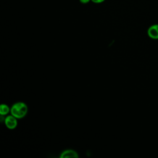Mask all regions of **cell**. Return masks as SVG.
I'll use <instances>...</instances> for the list:
<instances>
[{"mask_svg":"<svg viewBox=\"0 0 158 158\" xmlns=\"http://www.w3.org/2000/svg\"><path fill=\"white\" fill-rule=\"evenodd\" d=\"M27 112V106L23 102H15L10 108V114L17 118H22L26 115Z\"/></svg>","mask_w":158,"mask_h":158,"instance_id":"obj_1","label":"cell"},{"mask_svg":"<svg viewBox=\"0 0 158 158\" xmlns=\"http://www.w3.org/2000/svg\"><path fill=\"white\" fill-rule=\"evenodd\" d=\"M4 123L6 127L9 130L15 129L17 125V118L15 117L12 114L7 116L4 118Z\"/></svg>","mask_w":158,"mask_h":158,"instance_id":"obj_2","label":"cell"},{"mask_svg":"<svg viewBox=\"0 0 158 158\" xmlns=\"http://www.w3.org/2000/svg\"><path fill=\"white\" fill-rule=\"evenodd\" d=\"M148 36L154 40L158 39V24H154L149 27L148 30Z\"/></svg>","mask_w":158,"mask_h":158,"instance_id":"obj_3","label":"cell"},{"mask_svg":"<svg viewBox=\"0 0 158 158\" xmlns=\"http://www.w3.org/2000/svg\"><path fill=\"white\" fill-rule=\"evenodd\" d=\"M60 157L61 158H65V157H78V153L72 149H67L63 151L61 154L60 155Z\"/></svg>","mask_w":158,"mask_h":158,"instance_id":"obj_4","label":"cell"},{"mask_svg":"<svg viewBox=\"0 0 158 158\" xmlns=\"http://www.w3.org/2000/svg\"><path fill=\"white\" fill-rule=\"evenodd\" d=\"M9 112H10V109L9 108V107L5 104H2L0 106V114L2 116H5L6 115H7Z\"/></svg>","mask_w":158,"mask_h":158,"instance_id":"obj_5","label":"cell"},{"mask_svg":"<svg viewBox=\"0 0 158 158\" xmlns=\"http://www.w3.org/2000/svg\"><path fill=\"white\" fill-rule=\"evenodd\" d=\"M105 0H91V1H92L93 2L95 3V4H100L102 3Z\"/></svg>","mask_w":158,"mask_h":158,"instance_id":"obj_6","label":"cell"},{"mask_svg":"<svg viewBox=\"0 0 158 158\" xmlns=\"http://www.w3.org/2000/svg\"><path fill=\"white\" fill-rule=\"evenodd\" d=\"M80 2L81 3V4H88L89 1H91V0H79Z\"/></svg>","mask_w":158,"mask_h":158,"instance_id":"obj_7","label":"cell"}]
</instances>
